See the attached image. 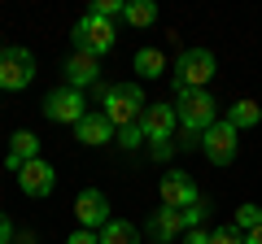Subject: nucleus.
<instances>
[{"instance_id": "obj_29", "label": "nucleus", "mask_w": 262, "mask_h": 244, "mask_svg": "<svg viewBox=\"0 0 262 244\" xmlns=\"http://www.w3.org/2000/svg\"><path fill=\"white\" fill-rule=\"evenodd\" d=\"M0 96H5V92H0Z\"/></svg>"}, {"instance_id": "obj_18", "label": "nucleus", "mask_w": 262, "mask_h": 244, "mask_svg": "<svg viewBox=\"0 0 262 244\" xmlns=\"http://www.w3.org/2000/svg\"><path fill=\"white\" fill-rule=\"evenodd\" d=\"M162 70H166V57H162L158 48H140V53H136V75L140 79H158Z\"/></svg>"}, {"instance_id": "obj_28", "label": "nucleus", "mask_w": 262, "mask_h": 244, "mask_svg": "<svg viewBox=\"0 0 262 244\" xmlns=\"http://www.w3.org/2000/svg\"><path fill=\"white\" fill-rule=\"evenodd\" d=\"M245 244H262V227H253V231H245Z\"/></svg>"}, {"instance_id": "obj_5", "label": "nucleus", "mask_w": 262, "mask_h": 244, "mask_svg": "<svg viewBox=\"0 0 262 244\" xmlns=\"http://www.w3.org/2000/svg\"><path fill=\"white\" fill-rule=\"evenodd\" d=\"M35 79V57L27 48H0V92H22Z\"/></svg>"}, {"instance_id": "obj_17", "label": "nucleus", "mask_w": 262, "mask_h": 244, "mask_svg": "<svg viewBox=\"0 0 262 244\" xmlns=\"http://www.w3.org/2000/svg\"><path fill=\"white\" fill-rule=\"evenodd\" d=\"M227 122H232L236 131H249V127H258V122H262V105H253V101H236L232 109H227Z\"/></svg>"}, {"instance_id": "obj_15", "label": "nucleus", "mask_w": 262, "mask_h": 244, "mask_svg": "<svg viewBox=\"0 0 262 244\" xmlns=\"http://www.w3.org/2000/svg\"><path fill=\"white\" fill-rule=\"evenodd\" d=\"M39 157V140H35V131H18L9 140V157H5V166L9 170H22L27 161H35Z\"/></svg>"}, {"instance_id": "obj_13", "label": "nucleus", "mask_w": 262, "mask_h": 244, "mask_svg": "<svg viewBox=\"0 0 262 244\" xmlns=\"http://www.w3.org/2000/svg\"><path fill=\"white\" fill-rule=\"evenodd\" d=\"M75 135H79V144L101 149V144H110L114 135H118V127H114L105 113H83V118H79V127H75Z\"/></svg>"}, {"instance_id": "obj_10", "label": "nucleus", "mask_w": 262, "mask_h": 244, "mask_svg": "<svg viewBox=\"0 0 262 244\" xmlns=\"http://www.w3.org/2000/svg\"><path fill=\"white\" fill-rule=\"evenodd\" d=\"M140 127H144V135H149V144L175 140V135H179V113H175V105H149L144 118H140Z\"/></svg>"}, {"instance_id": "obj_9", "label": "nucleus", "mask_w": 262, "mask_h": 244, "mask_svg": "<svg viewBox=\"0 0 262 244\" xmlns=\"http://www.w3.org/2000/svg\"><path fill=\"white\" fill-rule=\"evenodd\" d=\"M75 218H79V227H88V231L105 227L110 223V197H105L101 188H83L75 197Z\"/></svg>"}, {"instance_id": "obj_2", "label": "nucleus", "mask_w": 262, "mask_h": 244, "mask_svg": "<svg viewBox=\"0 0 262 244\" xmlns=\"http://www.w3.org/2000/svg\"><path fill=\"white\" fill-rule=\"evenodd\" d=\"M219 75V61L210 48H184L175 61V96L179 92H206V83Z\"/></svg>"}, {"instance_id": "obj_20", "label": "nucleus", "mask_w": 262, "mask_h": 244, "mask_svg": "<svg viewBox=\"0 0 262 244\" xmlns=\"http://www.w3.org/2000/svg\"><path fill=\"white\" fill-rule=\"evenodd\" d=\"M232 227H236V231H253V227H262V205H253V201L241 205L236 218H232Z\"/></svg>"}, {"instance_id": "obj_25", "label": "nucleus", "mask_w": 262, "mask_h": 244, "mask_svg": "<svg viewBox=\"0 0 262 244\" xmlns=\"http://www.w3.org/2000/svg\"><path fill=\"white\" fill-rule=\"evenodd\" d=\"M149 153H153V157H158V161H166L170 153H175V140H162V144H149Z\"/></svg>"}, {"instance_id": "obj_14", "label": "nucleus", "mask_w": 262, "mask_h": 244, "mask_svg": "<svg viewBox=\"0 0 262 244\" xmlns=\"http://www.w3.org/2000/svg\"><path fill=\"white\" fill-rule=\"evenodd\" d=\"M188 227H184V214L179 209H153V218H149V240H158V244H170L175 235H184Z\"/></svg>"}, {"instance_id": "obj_22", "label": "nucleus", "mask_w": 262, "mask_h": 244, "mask_svg": "<svg viewBox=\"0 0 262 244\" xmlns=\"http://www.w3.org/2000/svg\"><path fill=\"white\" fill-rule=\"evenodd\" d=\"M206 214H210V201L201 197L192 209H184V227H188V231H192V227H201V218H206Z\"/></svg>"}, {"instance_id": "obj_21", "label": "nucleus", "mask_w": 262, "mask_h": 244, "mask_svg": "<svg viewBox=\"0 0 262 244\" xmlns=\"http://www.w3.org/2000/svg\"><path fill=\"white\" fill-rule=\"evenodd\" d=\"M144 140H149V135H144L140 122H131V127H122V131L114 135V144H118V149H127V153H131V149H140Z\"/></svg>"}, {"instance_id": "obj_23", "label": "nucleus", "mask_w": 262, "mask_h": 244, "mask_svg": "<svg viewBox=\"0 0 262 244\" xmlns=\"http://www.w3.org/2000/svg\"><path fill=\"white\" fill-rule=\"evenodd\" d=\"M210 244H245V235L236 231V227H214V231H210Z\"/></svg>"}, {"instance_id": "obj_7", "label": "nucleus", "mask_w": 262, "mask_h": 244, "mask_svg": "<svg viewBox=\"0 0 262 244\" xmlns=\"http://www.w3.org/2000/svg\"><path fill=\"white\" fill-rule=\"evenodd\" d=\"M83 113H88V101H83V92H75V87H57V92L44 96V118L61 122V127H79Z\"/></svg>"}, {"instance_id": "obj_24", "label": "nucleus", "mask_w": 262, "mask_h": 244, "mask_svg": "<svg viewBox=\"0 0 262 244\" xmlns=\"http://www.w3.org/2000/svg\"><path fill=\"white\" fill-rule=\"evenodd\" d=\"M66 244H101V235H96V231H88V227H75Z\"/></svg>"}, {"instance_id": "obj_11", "label": "nucleus", "mask_w": 262, "mask_h": 244, "mask_svg": "<svg viewBox=\"0 0 262 244\" xmlns=\"http://www.w3.org/2000/svg\"><path fill=\"white\" fill-rule=\"evenodd\" d=\"M18 183H22V192H27V197L44 201L48 192L57 188V175H53V166H48L44 157H35V161H27V166L18 170Z\"/></svg>"}, {"instance_id": "obj_26", "label": "nucleus", "mask_w": 262, "mask_h": 244, "mask_svg": "<svg viewBox=\"0 0 262 244\" xmlns=\"http://www.w3.org/2000/svg\"><path fill=\"white\" fill-rule=\"evenodd\" d=\"M184 244H210V231H201V227H192V231H184Z\"/></svg>"}, {"instance_id": "obj_16", "label": "nucleus", "mask_w": 262, "mask_h": 244, "mask_svg": "<svg viewBox=\"0 0 262 244\" xmlns=\"http://www.w3.org/2000/svg\"><path fill=\"white\" fill-rule=\"evenodd\" d=\"M101 244H140V227L127 218H110L101 227Z\"/></svg>"}, {"instance_id": "obj_12", "label": "nucleus", "mask_w": 262, "mask_h": 244, "mask_svg": "<svg viewBox=\"0 0 262 244\" xmlns=\"http://www.w3.org/2000/svg\"><path fill=\"white\" fill-rule=\"evenodd\" d=\"M96 79H101V57H92V53H75L70 61H66V87L83 92V87H92Z\"/></svg>"}, {"instance_id": "obj_27", "label": "nucleus", "mask_w": 262, "mask_h": 244, "mask_svg": "<svg viewBox=\"0 0 262 244\" xmlns=\"http://www.w3.org/2000/svg\"><path fill=\"white\" fill-rule=\"evenodd\" d=\"M13 240V223H9V214H0V244H9Z\"/></svg>"}, {"instance_id": "obj_1", "label": "nucleus", "mask_w": 262, "mask_h": 244, "mask_svg": "<svg viewBox=\"0 0 262 244\" xmlns=\"http://www.w3.org/2000/svg\"><path fill=\"white\" fill-rule=\"evenodd\" d=\"M101 105H105V118L114 122V127H131V122H140L144 118V109H149V101H144V87L140 83H114V87H105V96H101Z\"/></svg>"}, {"instance_id": "obj_3", "label": "nucleus", "mask_w": 262, "mask_h": 244, "mask_svg": "<svg viewBox=\"0 0 262 244\" xmlns=\"http://www.w3.org/2000/svg\"><path fill=\"white\" fill-rule=\"evenodd\" d=\"M175 113H179V127H184V131L206 135L210 127L219 122V101H214L210 92H179Z\"/></svg>"}, {"instance_id": "obj_8", "label": "nucleus", "mask_w": 262, "mask_h": 244, "mask_svg": "<svg viewBox=\"0 0 262 244\" xmlns=\"http://www.w3.org/2000/svg\"><path fill=\"white\" fill-rule=\"evenodd\" d=\"M158 192H162V205H166V209H179V214H184V209H192L196 201H201L192 175H184V170H166Z\"/></svg>"}, {"instance_id": "obj_6", "label": "nucleus", "mask_w": 262, "mask_h": 244, "mask_svg": "<svg viewBox=\"0 0 262 244\" xmlns=\"http://www.w3.org/2000/svg\"><path fill=\"white\" fill-rule=\"evenodd\" d=\"M236 135H241V131H236L232 122L219 118L214 127L201 135V153H206L214 166H232V161H236V149H241V140H236Z\"/></svg>"}, {"instance_id": "obj_4", "label": "nucleus", "mask_w": 262, "mask_h": 244, "mask_svg": "<svg viewBox=\"0 0 262 244\" xmlns=\"http://www.w3.org/2000/svg\"><path fill=\"white\" fill-rule=\"evenodd\" d=\"M114 22L110 18H96L92 9L75 22V53H92V57H105L114 48Z\"/></svg>"}, {"instance_id": "obj_19", "label": "nucleus", "mask_w": 262, "mask_h": 244, "mask_svg": "<svg viewBox=\"0 0 262 244\" xmlns=\"http://www.w3.org/2000/svg\"><path fill=\"white\" fill-rule=\"evenodd\" d=\"M122 18L131 22V27H153L158 22V5L153 0H127V13Z\"/></svg>"}]
</instances>
